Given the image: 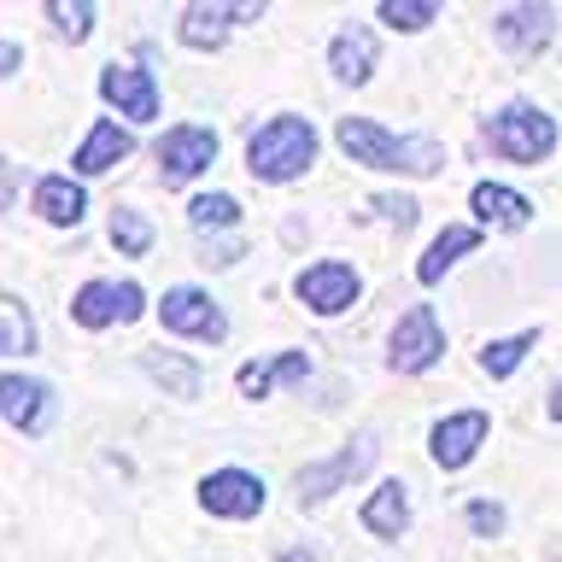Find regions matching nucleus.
<instances>
[{
  "label": "nucleus",
  "mask_w": 562,
  "mask_h": 562,
  "mask_svg": "<svg viewBox=\"0 0 562 562\" xmlns=\"http://www.w3.org/2000/svg\"><path fill=\"white\" fill-rule=\"evenodd\" d=\"M334 140L351 165L369 170H393V176H439L446 170V147L434 135H398L375 117H340L334 123Z\"/></svg>",
  "instance_id": "obj_1"
},
{
  "label": "nucleus",
  "mask_w": 562,
  "mask_h": 562,
  "mask_svg": "<svg viewBox=\"0 0 562 562\" xmlns=\"http://www.w3.org/2000/svg\"><path fill=\"white\" fill-rule=\"evenodd\" d=\"M246 165H252L258 182H299L311 165H316V130L311 117L299 112H276L263 117L252 140H246Z\"/></svg>",
  "instance_id": "obj_2"
},
{
  "label": "nucleus",
  "mask_w": 562,
  "mask_h": 562,
  "mask_svg": "<svg viewBox=\"0 0 562 562\" xmlns=\"http://www.w3.org/2000/svg\"><path fill=\"white\" fill-rule=\"evenodd\" d=\"M481 135H486V153H492V158H509V165H544V158L557 153V140H562L557 117L539 112L533 100L498 105V112L486 117Z\"/></svg>",
  "instance_id": "obj_3"
},
{
  "label": "nucleus",
  "mask_w": 562,
  "mask_h": 562,
  "mask_svg": "<svg viewBox=\"0 0 562 562\" xmlns=\"http://www.w3.org/2000/svg\"><path fill=\"white\" fill-rule=\"evenodd\" d=\"M375 457H381V439H375V434H369V428H363V434H351L334 457H316V463L299 469V504H305V509L328 504L340 486L363 481V474L375 469Z\"/></svg>",
  "instance_id": "obj_4"
},
{
  "label": "nucleus",
  "mask_w": 562,
  "mask_h": 562,
  "mask_svg": "<svg viewBox=\"0 0 562 562\" xmlns=\"http://www.w3.org/2000/svg\"><path fill=\"white\" fill-rule=\"evenodd\" d=\"M557 24H562V12L551 7V0H516V7L492 12V42H498L504 59L533 65L539 53L557 42Z\"/></svg>",
  "instance_id": "obj_5"
},
{
  "label": "nucleus",
  "mask_w": 562,
  "mask_h": 562,
  "mask_svg": "<svg viewBox=\"0 0 562 562\" xmlns=\"http://www.w3.org/2000/svg\"><path fill=\"white\" fill-rule=\"evenodd\" d=\"M446 358V328H439V311L422 299L393 323L386 334V369L393 375H428V369Z\"/></svg>",
  "instance_id": "obj_6"
},
{
  "label": "nucleus",
  "mask_w": 562,
  "mask_h": 562,
  "mask_svg": "<svg viewBox=\"0 0 562 562\" xmlns=\"http://www.w3.org/2000/svg\"><path fill=\"white\" fill-rule=\"evenodd\" d=\"M140 311H147V293H140V281H117V276L82 281L77 299H70V323L88 328V334L123 328V323H140Z\"/></svg>",
  "instance_id": "obj_7"
},
{
  "label": "nucleus",
  "mask_w": 562,
  "mask_h": 562,
  "mask_svg": "<svg viewBox=\"0 0 562 562\" xmlns=\"http://www.w3.org/2000/svg\"><path fill=\"white\" fill-rule=\"evenodd\" d=\"M293 293H299V305L316 311V316H346L363 299V276H358V263H346V258H316L299 270Z\"/></svg>",
  "instance_id": "obj_8"
},
{
  "label": "nucleus",
  "mask_w": 562,
  "mask_h": 562,
  "mask_svg": "<svg viewBox=\"0 0 562 562\" xmlns=\"http://www.w3.org/2000/svg\"><path fill=\"white\" fill-rule=\"evenodd\" d=\"M158 323H165L176 340H200V346H217L228 334L223 305L205 288H193V281H182V288H170L165 299H158Z\"/></svg>",
  "instance_id": "obj_9"
},
{
  "label": "nucleus",
  "mask_w": 562,
  "mask_h": 562,
  "mask_svg": "<svg viewBox=\"0 0 562 562\" xmlns=\"http://www.w3.org/2000/svg\"><path fill=\"white\" fill-rule=\"evenodd\" d=\"M211 165H217V130H211V123H176V130L158 135V176H165L170 188L205 176Z\"/></svg>",
  "instance_id": "obj_10"
},
{
  "label": "nucleus",
  "mask_w": 562,
  "mask_h": 562,
  "mask_svg": "<svg viewBox=\"0 0 562 562\" xmlns=\"http://www.w3.org/2000/svg\"><path fill=\"white\" fill-rule=\"evenodd\" d=\"M200 509L217 516V521H258L263 516V481L252 469L223 463V469H211L200 481Z\"/></svg>",
  "instance_id": "obj_11"
},
{
  "label": "nucleus",
  "mask_w": 562,
  "mask_h": 562,
  "mask_svg": "<svg viewBox=\"0 0 562 562\" xmlns=\"http://www.w3.org/2000/svg\"><path fill=\"white\" fill-rule=\"evenodd\" d=\"M252 18H263L258 0H246V7H228V0H193V7H182V18H176V35H182V47H193V53H217L228 42V30L252 24Z\"/></svg>",
  "instance_id": "obj_12"
},
{
  "label": "nucleus",
  "mask_w": 562,
  "mask_h": 562,
  "mask_svg": "<svg viewBox=\"0 0 562 562\" xmlns=\"http://www.w3.org/2000/svg\"><path fill=\"white\" fill-rule=\"evenodd\" d=\"M0 416H7L18 434H47L53 416H59V393H53L47 381L24 375V369H7V375H0Z\"/></svg>",
  "instance_id": "obj_13"
},
{
  "label": "nucleus",
  "mask_w": 562,
  "mask_h": 562,
  "mask_svg": "<svg viewBox=\"0 0 562 562\" xmlns=\"http://www.w3.org/2000/svg\"><path fill=\"white\" fill-rule=\"evenodd\" d=\"M486 428H492V416L474 411V404H469V411H446V416L434 422V434H428V457H434L446 474L469 469L474 451L486 446Z\"/></svg>",
  "instance_id": "obj_14"
},
{
  "label": "nucleus",
  "mask_w": 562,
  "mask_h": 562,
  "mask_svg": "<svg viewBox=\"0 0 562 562\" xmlns=\"http://www.w3.org/2000/svg\"><path fill=\"white\" fill-rule=\"evenodd\" d=\"M375 65H381L375 30H369V24H340V30H334V42H328L334 82H340V88H363L369 77H375Z\"/></svg>",
  "instance_id": "obj_15"
},
{
  "label": "nucleus",
  "mask_w": 562,
  "mask_h": 562,
  "mask_svg": "<svg viewBox=\"0 0 562 562\" xmlns=\"http://www.w3.org/2000/svg\"><path fill=\"white\" fill-rule=\"evenodd\" d=\"M100 94L112 100L130 123H153L158 117V77L147 65H105L100 70Z\"/></svg>",
  "instance_id": "obj_16"
},
{
  "label": "nucleus",
  "mask_w": 562,
  "mask_h": 562,
  "mask_svg": "<svg viewBox=\"0 0 562 562\" xmlns=\"http://www.w3.org/2000/svg\"><path fill=\"white\" fill-rule=\"evenodd\" d=\"M481 240H486V235H481V223H446V228H439V235L428 240V252L416 258V281H422V288L446 281L451 263H457V258H469Z\"/></svg>",
  "instance_id": "obj_17"
},
{
  "label": "nucleus",
  "mask_w": 562,
  "mask_h": 562,
  "mask_svg": "<svg viewBox=\"0 0 562 562\" xmlns=\"http://www.w3.org/2000/svg\"><path fill=\"white\" fill-rule=\"evenodd\" d=\"M358 521L369 539H404V527H411V492H404V481H375Z\"/></svg>",
  "instance_id": "obj_18"
},
{
  "label": "nucleus",
  "mask_w": 562,
  "mask_h": 562,
  "mask_svg": "<svg viewBox=\"0 0 562 562\" xmlns=\"http://www.w3.org/2000/svg\"><path fill=\"white\" fill-rule=\"evenodd\" d=\"M30 200H35V217L53 223V228H77L88 217V188L77 176H42Z\"/></svg>",
  "instance_id": "obj_19"
},
{
  "label": "nucleus",
  "mask_w": 562,
  "mask_h": 562,
  "mask_svg": "<svg viewBox=\"0 0 562 562\" xmlns=\"http://www.w3.org/2000/svg\"><path fill=\"white\" fill-rule=\"evenodd\" d=\"M469 211H474V223H492V228H504V235H516V228L533 223V205H527V193L504 188V182H474Z\"/></svg>",
  "instance_id": "obj_20"
},
{
  "label": "nucleus",
  "mask_w": 562,
  "mask_h": 562,
  "mask_svg": "<svg viewBox=\"0 0 562 562\" xmlns=\"http://www.w3.org/2000/svg\"><path fill=\"white\" fill-rule=\"evenodd\" d=\"M140 375H153V386H165L170 398H200L205 393V369L193 358H182V351H170V346L140 351Z\"/></svg>",
  "instance_id": "obj_21"
},
{
  "label": "nucleus",
  "mask_w": 562,
  "mask_h": 562,
  "mask_svg": "<svg viewBox=\"0 0 562 562\" xmlns=\"http://www.w3.org/2000/svg\"><path fill=\"white\" fill-rule=\"evenodd\" d=\"M135 153V135L123 130V123H94V130L82 135V147H77V176H105L112 165H123V158Z\"/></svg>",
  "instance_id": "obj_22"
},
{
  "label": "nucleus",
  "mask_w": 562,
  "mask_h": 562,
  "mask_svg": "<svg viewBox=\"0 0 562 562\" xmlns=\"http://www.w3.org/2000/svg\"><path fill=\"white\" fill-rule=\"evenodd\" d=\"M539 346V328H521V334H504V340H486L481 346V369L492 381H509L516 369L527 363V351Z\"/></svg>",
  "instance_id": "obj_23"
},
{
  "label": "nucleus",
  "mask_w": 562,
  "mask_h": 562,
  "mask_svg": "<svg viewBox=\"0 0 562 562\" xmlns=\"http://www.w3.org/2000/svg\"><path fill=\"white\" fill-rule=\"evenodd\" d=\"M188 223L200 228V235H235L240 200H235V193H193V200H188Z\"/></svg>",
  "instance_id": "obj_24"
},
{
  "label": "nucleus",
  "mask_w": 562,
  "mask_h": 562,
  "mask_svg": "<svg viewBox=\"0 0 562 562\" xmlns=\"http://www.w3.org/2000/svg\"><path fill=\"white\" fill-rule=\"evenodd\" d=\"M105 228H112V246H117L123 258H147V252H153V223L140 217L135 205H117Z\"/></svg>",
  "instance_id": "obj_25"
},
{
  "label": "nucleus",
  "mask_w": 562,
  "mask_h": 562,
  "mask_svg": "<svg viewBox=\"0 0 562 562\" xmlns=\"http://www.w3.org/2000/svg\"><path fill=\"white\" fill-rule=\"evenodd\" d=\"M30 346H35L30 311H24V299H18V293H7V299H0V351H7V358H24Z\"/></svg>",
  "instance_id": "obj_26"
},
{
  "label": "nucleus",
  "mask_w": 562,
  "mask_h": 562,
  "mask_svg": "<svg viewBox=\"0 0 562 562\" xmlns=\"http://www.w3.org/2000/svg\"><path fill=\"white\" fill-rule=\"evenodd\" d=\"M375 18L386 30H404V35H416V30H428L434 18H439V0H381Z\"/></svg>",
  "instance_id": "obj_27"
},
{
  "label": "nucleus",
  "mask_w": 562,
  "mask_h": 562,
  "mask_svg": "<svg viewBox=\"0 0 562 562\" xmlns=\"http://www.w3.org/2000/svg\"><path fill=\"white\" fill-rule=\"evenodd\" d=\"M47 24L65 35V42H88L100 24V12L94 7H70V0H47Z\"/></svg>",
  "instance_id": "obj_28"
},
{
  "label": "nucleus",
  "mask_w": 562,
  "mask_h": 562,
  "mask_svg": "<svg viewBox=\"0 0 562 562\" xmlns=\"http://www.w3.org/2000/svg\"><path fill=\"white\" fill-rule=\"evenodd\" d=\"M463 527H469V533H481V539H498L509 527V509L498 498H469L463 504Z\"/></svg>",
  "instance_id": "obj_29"
},
{
  "label": "nucleus",
  "mask_w": 562,
  "mask_h": 562,
  "mask_svg": "<svg viewBox=\"0 0 562 562\" xmlns=\"http://www.w3.org/2000/svg\"><path fill=\"white\" fill-rule=\"evenodd\" d=\"M270 369H276V386H288V393H299V386L311 381V351H276Z\"/></svg>",
  "instance_id": "obj_30"
},
{
  "label": "nucleus",
  "mask_w": 562,
  "mask_h": 562,
  "mask_svg": "<svg viewBox=\"0 0 562 562\" xmlns=\"http://www.w3.org/2000/svg\"><path fill=\"white\" fill-rule=\"evenodd\" d=\"M240 393H246V398H270V393H276L270 358H246V363H240Z\"/></svg>",
  "instance_id": "obj_31"
},
{
  "label": "nucleus",
  "mask_w": 562,
  "mask_h": 562,
  "mask_svg": "<svg viewBox=\"0 0 562 562\" xmlns=\"http://www.w3.org/2000/svg\"><path fill=\"white\" fill-rule=\"evenodd\" d=\"M369 211H375V217H393L398 228L416 223V205H411V200H386V193H375V200H369Z\"/></svg>",
  "instance_id": "obj_32"
},
{
  "label": "nucleus",
  "mask_w": 562,
  "mask_h": 562,
  "mask_svg": "<svg viewBox=\"0 0 562 562\" xmlns=\"http://www.w3.org/2000/svg\"><path fill=\"white\" fill-rule=\"evenodd\" d=\"M200 252H205L211 263H235V258L246 252V240H240V235H228V240H200Z\"/></svg>",
  "instance_id": "obj_33"
},
{
  "label": "nucleus",
  "mask_w": 562,
  "mask_h": 562,
  "mask_svg": "<svg viewBox=\"0 0 562 562\" xmlns=\"http://www.w3.org/2000/svg\"><path fill=\"white\" fill-rule=\"evenodd\" d=\"M18 59H24V53H18V42H0V77H12Z\"/></svg>",
  "instance_id": "obj_34"
},
{
  "label": "nucleus",
  "mask_w": 562,
  "mask_h": 562,
  "mask_svg": "<svg viewBox=\"0 0 562 562\" xmlns=\"http://www.w3.org/2000/svg\"><path fill=\"white\" fill-rule=\"evenodd\" d=\"M276 562H316V551H311V544H293V551H281Z\"/></svg>",
  "instance_id": "obj_35"
},
{
  "label": "nucleus",
  "mask_w": 562,
  "mask_h": 562,
  "mask_svg": "<svg viewBox=\"0 0 562 562\" xmlns=\"http://www.w3.org/2000/svg\"><path fill=\"white\" fill-rule=\"evenodd\" d=\"M544 411H551V422H562V381L551 386V398H544Z\"/></svg>",
  "instance_id": "obj_36"
}]
</instances>
